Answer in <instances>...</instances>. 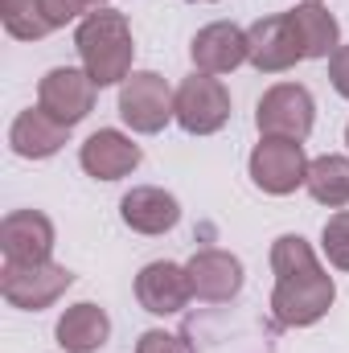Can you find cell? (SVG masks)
<instances>
[{
	"label": "cell",
	"instance_id": "cell-28",
	"mask_svg": "<svg viewBox=\"0 0 349 353\" xmlns=\"http://www.w3.org/2000/svg\"><path fill=\"white\" fill-rule=\"evenodd\" d=\"M201 4H210V0H201Z\"/></svg>",
	"mask_w": 349,
	"mask_h": 353
},
{
	"label": "cell",
	"instance_id": "cell-22",
	"mask_svg": "<svg viewBox=\"0 0 349 353\" xmlns=\"http://www.w3.org/2000/svg\"><path fill=\"white\" fill-rule=\"evenodd\" d=\"M136 353H193V345H189L185 337H177V333H165V329H148V333H140V341H136Z\"/></svg>",
	"mask_w": 349,
	"mask_h": 353
},
{
	"label": "cell",
	"instance_id": "cell-13",
	"mask_svg": "<svg viewBox=\"0 0 349 353\" xmlns=\"http://www.w3.org/2000/svg\"><path fill=\"white\" fill-rule=\"evenodd\" d=\"M185 271H189L193 296L206 300V304H226V300H235V296L243 292V263H239V255H230V251H218V247L197 251V255L185 263Z\"/></svg>",
	"mask_w": 349,
	"mask_h": 353
},
{
	"label": "cell",
	"instance_id": "cell-23",
	"mask_svg": "<svg viewBox=\"0 0 349 353\" xmlns=\"http://www.w3.org/2000/svg\"><path fill=\"white\" fill-rule=\"evenodd\" d=\"M37 8H41V21L50 29H62L83 12V0H37Z\"/></svg>",
	"mask_w": 349,
	"mask_h": 353
},
{
	"label": "cell",
	"instance_id": "cell-17",
	"mask_svg": "<svg viewBox=\"0 0 349 353\" xmlns=\"http://www.w3.org/2000/svg\"><path fill=\"white\" fill-rule=\"evenodd\" d=\"M58 345L66 353H94L107 345V337H111V316L99 308V304H74V308H66L62 316H58Z\"/></svg>",
	"mask_w": 349,
	"mask_h": 353
},
{
	"label": "cell",
	"instance_id": "cell-26",
	"mask_svg": "<svg viewBox=\"0 0 349 353\" xmlns=\"http://www.w3.org/2000/svg\"><path fill=\"white\" fill-rule=\"evenodd\" d=\"M346 144H349V123H346Z\"/></svg>",
	"mask_w": 349,
	"mask_h": 353
},
{
	"label": "cell",
	"instance_id": "cell-12",
	"mask_svg": "<svg viewBox=\"0 0 349 353\" xmlns=\"http://www.w3.org/2000/svg\"><path fill=\"white\" fill-rule=\"evenodd\" d=\"M144 161L140 144L115 128H99L94 136H87V144L79 148V165L87 169L94 181H119V176L136 173V165Z\"/></svg>",
	"mask_w": 349,
	"mask_h": 353
},
{
	"label": "cell",
	"instance_id": "cell-10",
	"mask_svg": "<svg viewBox=\"0 0 349 353\" xmlns=\"http://www.w3.org/2000/svg\"><path fill=\"white\" fill-rule=\"evenodd\" d=\"M189 58L197 66V74H230L247 62V29L230 25V21H214L206 29L193 33L189 41Z\"/></svg>",
	"mask_w": 349,
	"mask_h": 353
},
{
	"label": "cell",
	"instance_id": "cell-20",
	"mask_svg": "<svg viewBox=\"0 0 349 353\" xmlns=\"http://www.w3.org/2000/svg\"><path fill=\"white\" fill-rule=\"evenodd\" d=\"M0 12H4V29L21 41H37L46 33H54L46 21H41V8L37 0H0Z\"/></svg>",
	"mask_w": 349,
	"mask_h": 353
},
{
	"label": "cell",
	"instance_id": "cell-25",
	"mask_svg": "<svg viewBox=\"0 0 349 353\" xmlns=\"http://www.w3.org/2000/svg\"><path fill=\"white\" fill-rule=\"evenodd\" d=\"M83 4H103V0H83Z\"/></svg>",
	"mask_w": 349,
	"mask_h": 353
},
{
	"label": "cell",
	"instance_id": "cell-18",
	"mask_svg": "<svg viewBox=\"0 0 349 353\" xmlns=\"http://www.w3.org/2000/svg\"><path fill=\"white\" fill-rule=\"evenodd\" d=\"M292 21L300 29V41H304V58H333L341 50V29H337V17L321 4H300L292 8Z\"/></svg>",
	"mask_w": 349,
	"mask_h": 353
},
{
	"label": "cell",
	"instance_id": "cell-19",
	"mask_svg": "<svg viewBox=\"0 0 349 353\" xmlns=\"http://www.w3.org/2000/svg\"><path fill=\"white\" fill-rule=\"evenodd\" d=\"M308 193L312 201L329 205V210H346L349 205V157H317L308 165Z\"/></svg>",
	"mask_w": 349,
	"mask_h": 353
},
{
	"label": "cell",
	"instance_id": "cell-2",
	"mask_svg": "<svg viewBox=\"0 0 349 353\" xmlns=\"http://www.w3.org/2000/svg\"><path fill=\"white\" fill-rule=\"evenodd\" d=\"M74 46H79V58H83V70L94 79V87H115L132 74V54H136V41H132V25L123 12L115 8H99L87 12L79 33H74Z\"/></svg>",
	"mask_w": 349,
	"mask_h": 353
},
{
	"label": "cell",
	"instance_id": "cell-4",
	"mask_svg": "<svg viewBox=\"0 0 349 353\" xmlns=\"http://www.w3.org/2000/svg\"><path fill=\"white\" fill-rule=\"evenodd\" d=\"M70 283H74V275L62 263H54V259H46V263H12V259H4V267H0L4 300L12 308H25V312H41L50 304H58Z\"/></svg>",
	"mask_w": 349,
	"mask_h": 353
},
{
	"label": "cell",
	"instance_id": "cell-7",
	"mask_svg": "<svg viewBox=\"0 0 349 353\" xmlns=\"http://www.w3.org/2000/svg\"><path fill=\"white\" fill-rule=\"evenodd\" d=\"M177 123L189 136H214L230 123V90L214 74H193L177 87Z\"/></svg>",
	"mask_w": 349,
	"mask_h": 353
},
{
	"label": "cell",
	"instance_id": "cell-16",
	"mask_svg": "<svg viewBox=\"0 0 349 353\" xmlns=\"http://www.w3.org/2000/svg\"><path fill=\"white\" fill-rule=\"evenodd\" d=\"M66 136H70V128L58 123L54 115H46L41 107L21 111V115L12 119V128H8V144H12V152L25 157V161H46V157L62 152Z\"/></svg>",
	"mask_w": 349,
	"mask_h": 353
},
{
	"label": "cell",
	"instance_id": "cell-24",
	"mask_svg": "<svg viewBox=\"0 0 349 353\" xmlns=\"http://www.w3.org/2000/svg\"><path fill=\"white\" fill-rule=\"evenodd\" d=\"M329 83H333V90H337L341 99H349V46H341V50L329 58Z\"/></svg>",
	"mask_w": 349,
	"mask_h": 353
},
{
	"label": "cell",
	"instance_id": "cell-9",
	"mask_svg": "<svg viewBox=\"0 0 349 353\" xmlns=\"http://www.w3.org/2000/svg\"><path fill=\"white\" fill-rule=\"evenodd\" d=\"M94 94H99V87H94V79H90L87 70H79V66H54L41 79V87H37V107L46 115H54L58 123L74 128V123H83L94 111Z\"/></svg>",
	"mask_w": 349,
	"mask_h": 353
},
{
	"label": "cell",
	"instance_id": "cell-3",
	"mask_svg": "<svg viewBox=\"0 0 349 353\" xmlns=\"http://www.w3.org/2000/svg\"><path fill=\"white\" fill-rule=\"evenodd\" d=\"M119 119L140 132V136H157L165 132V123L177 119V90L157 70H136L119 83Z\"/></svg>",
	"mask_w": 349,
	"mask_h": 353
},
{
	"label": "cell",
	"instance_id": "cell-27",
	"mask_svg": "<svg viewBox=\"0 0 349 353\" xmlns=\"http://www.w3.org/2000/svg\"><path fill=\"white\" fill-rule=\"evenodd\" d=\"M304 4H321V0H304Z\"/></svg>",
	"mask_w": 349,
	"mask_h": 353
},
{
	"label": "cell",
	"instance_id": "cell-21",
	"mask_svg": "<svg viewBox=\"0 0 349 353\" xmlns=\"http://www.w3.org/2000/svg\"><path fill=\"white\" fill-rule=\"evenodd\" d=\"M321 247H325L329 263L337 267V271H349V210H337V214L325 222Z\"/></svg>",
	"mask_w": 349,
	"mask_h": 353
},
{
	"label": "cell",
	"instance_id": "cell-1",
	"mask_svg": "<svg viewBox=\"0 0 349 353\" xmlns=\"http://www.w3.org/2000/svg\"><path fill=\"white\" fill-rule=\"evenodd\" d=\"M271 271H275V292H271V312L288 329H308L317 325L333 300L337 283L321 267L317 251L300 234H279L271 243Z\"/></svg>",
	"mask_w": 349,
	"mask_h": 353
},
{
	"label": "cell",
	"instance_id": "cell-6",
	"mask_svg": "<svg viewBox=\"0 0 349 353\" xmlns=\"http://www.w3.org/2000/svg\"><path fill=\"white\" fill-rule=\"evenodd\" d=\"M247 62L263 74H283L296 62H304V41H300L292 12L263 17L247 29Z\"/></svg>",
	"mask_w": 349,
	"mask_h": 353
},
{
	"label": "cell",
	"instance_id": "cell-11",
	"mask_svg": "<svg viewBox=\"0 0 349 353\" xmlns=\"http://www.w3.org/2000/svg\"><path fill=\"white\" fill-rule=\"evenodd\" d=\"M0 247L12 263H46L54 255V222L41 210H12L0 222Z\"/></svg>",
	"mask_w": 349,
	"mask_h": 353
},
{
	"label": "cell",
	"instance_id": "cell-5",
	"mask_svg": "<svg viewBox=\"0 0 349 353\" xmlns=\"http://www.w3.org/2000/svg\"><path fill=\"white\" fill-rule=\"evenodd\" d=\"M308 157L300 140H283V136H263L251 152V181L271 197H288L308 181Z\"/></svg>",
	"mask_w": 349,
	"mask_h": 353
},
{
	"label": "cell",
	"instance_id": "cell-14",
	"mask_svg": "<svg viewBox=\"0 0 349 353\" xmlns=\"http://www.w3.org/2000/svg\"><path fill=\"white\" fill-rule=\"evenodd\" d=\"M136 300H140V308L152 312V316H173V312H181V308L193 300L189 271L169 263V259L148 263L136 275Z\"/></svg>",
	"mask_w": 349,
	"mask_h": 353
},
{
	"label": "cell",
	"instance_id": "cell-15",
	"mask_svg": "<svg viewBox=\"0 0 349 353\" xmlns=\"http://www.w3.org/2000/svg\"><path fill=\"white\" fill-rule=\"evenodd\" d=\"M119 218H123V226L136 230V234H169L177 222H181V201H177L169 189L136 185L132 193H123Z\"/></svg>",
	"mask_w": 349,
	"mask_h": 353
},
{
	"label": "cell",
	"instance_id": "cell-8",
	"mask_svg": "<svg viewBox=\"0 0 349 353\" xmlns=\"http://www.w3.org/2000/svg\"><path fill=\"white\" fill-rule=\"evenodd\" d=\"M255 123L263 136H283V140H308L312 123H317V103L308 87L300 83H279L259 99L255 107Z\"/></svg>",
	"mask_w": 349,
	"mask_h": 353
}]
</instances>
